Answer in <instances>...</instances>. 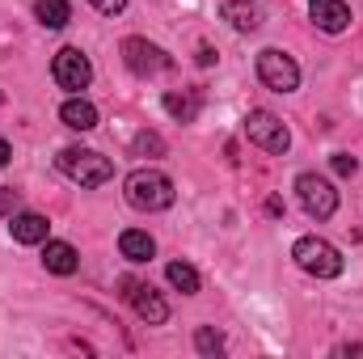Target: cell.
I'll use <instances>...</instances> for the list:
<instances>
[{"mask_svg":"<svg viewBox=\"0 0 363 359\" xmlns=\"http://www.w3.org/2000/svg\"><path fill=\"white\" fill-rule=\"evenodd\" d=\"M0 101H4V93H0Z\"/></svg>","mask_w":363,"mask_h":359,"instance_id":"26","label":"cell"},{"mask_svg":"<svg viewBox=\"0 0 363 359\" xmlns=\"http://www.w3.org/2000/svg\"><path fill=\"white\" fill-rule=\"evenodd\" d=\"M123 300L140 313V321H148V326H165L169 321V304L148 287V283H140V279H123Z\"/></svg>","mask_w":363,"mask_h":359,"instance_id":"8","label":"cell"},{"mask_svg":"<svg viewBox=\"0 0 363 359\" xmlns=\"http://www.w3.org/2000/svg\"><path fill=\"white\" fill-rule=\"evenodd\" d=\"M118 250H123V258H131V263H148V258L157 254V241H152L148 233H140V228H127V233L118 237Z\"/></svg>","mask_w":363,"mask_h":359,"instance_id":"15","label":"cell"},{"mask_svg":"<svg viewBox=\"0 0 363 359\" xmlns=\"http://www.w3.org/2000/svg\"><path fill=\"white\" fill-rule=\"evenodd\" d=\"M220 17H224L233 30H241V34H250V30L262 26V9L250 4V0H224V4H220Z\"/></svg>","mask_w":363,"mask_h":359,"instance_id":"12","label":"cell"},{"mask_svg":"<svg viewBox=\"0 0 363 359\" xmlns=\"http://www.w3.org/2000/svg\"><path fill=\"white\" fill-rule=\"evenodd\" d=\"M17 211H21V194H17V190H9V186H0V220H4V216L13 220Z\"/></svg>","mask_w":363,"mask_h":359,"instance_id":"21","label":"cell"},{"mask_svg":"<svg viewBox=\"0 0 363 359\" xmlns=\"http://www.w3.org/2000/svg\"><path fill=\"white\" fill-rule=\"evenodd\" d=\"M291 258H296V267L304 270V275H317V279L342 275V254L330 241H321V237H300L291 245Z\"/></svg>","mask_w":363,"mask_h":359,"instance_id":"3","label":"cell"},{"mask_svg":"<svg viewBox=\"0 0 363 359\" xmlns=\"http://www.w3.org/2000/svg\"><path fill=\"white\" fill-rule=\"evenodd\" d=\"M9 157H13V148H9V144H4V140H0V170H4V165H9Z\"/></svg>","mask_w":363,"mask_h":359,"instance_id":"25","label":"cell"},{"mask_svg":"<svg viewBox=\"0 0 363 359\" xmlns=\"http://www.w3.org/2000/svg\"><path fill=\"white\" fill-rule=\"evenodd\" d=\"M296 194H300V203H304V211L313 220H330L338 211V190L325 178H317V174H300L296 178Z\"/></svg>","mask_w":363,"mask_h":359,"instance_id":"7","label":"cell"},{"mask_svg":"<svg viewBox=\"0 0 363 359\" xmlns=\"http://www.w3.org/2000/svg\"><path fill=\"white\" fill-rule=\"evenodd\" d=\"M123 194H127V203L135 211H165L174 203V182L161 170H135L123 182Z\"/></svg>","mask_w":363,"mask_h":359,"instance_id":"1","label":"cell"},{"mask_svg":"<svg viewBox=\"0 0 363 359\" xmlns=\"http://www.w3.org/2000/svg\"><path fill=\"white\" fill-rule=\"evenodd\" d=\"M43 267L51 275H72L81 267V258H77V250L68 241H43Z\"/></svg>","mask_w":363,"mask_h":359,"instance_id":"13","label":"cell"},{"mask_svg":"<svg viewBox=\"0 0 363 359\" xmlns=\"http://www.w3.org/2000/svg\"><path fill=\"white\" fill-rule=\"evenodd\" d=\"M165 110H169L178 123H194V118H199V97H194V93H165Z\"/></svg>","mask_w":363,"mask_h":359,"instance_id":"17","label":"cell"},{"mask_svg":"<svg viewBox=\"0 0 363 359\" xmlns=\"http://www.w3.org/2000/svg\"><path fill=\"white\" fill-rule=\"evenodd\" d=\"M51 77H55V85H60V89L81 93V89H89V81H93V64L85 60V51H81V47H64V51H55Z\"/></svg>","mask_w":363,"mask_h":359,"instance_id":"5","label":"cell"},{"mask_svg":"<svg viewBox=\"0 0 363 359\" xmlns=\"http://www.w3.org/2000/svg\"><path fill=\"white\" fill-rule=\"evenodd\" d=\"M199 64H203V68H207V64H216V51H211V47H207V43H203V47H199Z\"/></svg>","mask_w":363,"mask_h":359,"instance_id":"24","label":"cell"},{"mask_svg":"<svg viewBox=\"0 0 363 359\" xmlns=\"http://www.w3.org/2000/svg\"><path fill=\"white\" fill-rule=\"evenodd\" d=\"M34 17H38L47 30H64V26L72 21V9H68V0H38V4H34Z\"/></svg>","mask_w":363,"mask_h":359,"instance_id":"16","label":"cell"},{"mask_svg":"<svg viewBox=\"0 0 363 359\" xmlns=\"http://www.w3.org/2000/svg\"><path fill=\"white\" fill-rule=\"evenodd\" d=\"M308 17H313V26L325 30V34H342V30L351 26L347 0H308Z\"/></svg>","mask_w":363,"mask_h":359,"instance_id":"10","label":"cell"},{"mask_svg":"<svg viewBox=\"0 0 363 359\" xmlns=\"http://www.w3.org/2000/svg\"><path fill=\"white\" fill-rule=\"evenodd\" d=\"M60 118H64V127H72V131H93V127H97V110H93V101H85V97H68V101L60 106Z\"/></svg>","mask_w":363,"mask_h":359,"instance_id":"14","label":"cell"},{"mask_svg":"<svg viewBox=\"0 0 363 359\" xmlns=\"http://www.w3.org/2000/svg\"><path fill=\"white\" fill-rule=\"evenodd\" d=\"M194 347H199L203 355H220V351H224V338H220L211 326H203V330L194 334Z\"/></svg>","mask_w":363,"mask_h":359,"instance_id":"20","label":"cell"},{"mask_svg":"<svg viewBox=\"0 0 363 359\" xmlns=\"http://www.w3.org/2000/svg\"><path fill=\"white\" fill-rule=\"evenodd\" d=\"M258 77H262V85L274 89V93H291L296 85H300V68H296V60L283 55L279 47L258 51Z\"/></svg>","mask_w":363,"mask_h":359,"instance_id":"6","label":"cell"},{"mask_svg":"<svg viewBox=\"0 0 363 359\" xmlns=\"http://www.w3.org/2000/svg\"><path fill=\"white\" fill-rule=\"evenodd\" d=\"M123 64L135 77H152V72H165L169 68V55L157 43H148V38H123Z\"/></svg>","mask_w":363,"mask_h":359,"instance_id":"9","label":"cell"},{"mask_svg":"<svg viewBox=\"0 0 363 359\" xmlns=\"http://www.w3.org/2000/svg\"><path fill=\"white\" fill-rule=\"evenodd\" d=\"M93 9H97V13H106V17H114V13H123V9H127V0H89Z\"/></svg>","mask_w":363,"mask_h":359,"instance_id":"23","label":"cell"},{"mask_svg":"<svg viewBox=\"0 0 363 359\" xmlns=\"http://www.w3.org/2000/svg\"><path fill=\"white\" fill-rule=\"evenodd\" d=\"M359 170V161L351 157V153H334V174H342V178H351Z\"/></svg>","mask_w":363,"mask_h":359,"instance_id":"22","label":"cell"},{"mask_svg":"<svg viewBox=\"0 0 363 359\" xmlns=\"http://www.w3.org/2000/svg\"><path fill=\"white\" fill-rule=\"evenodd\" d=\"M135 153H140V157H165V140H161L157 131H140V136H135Z\"/></svg>","mask_w":363,"mask_h":359,"instance_id":"19","label":"cell"},{"mask_svg":"<svg viewBox=\"0 0 363 359\" xmlns=\"http://www.w3.org/2000/svg\"><path fill=\"white\" fill-rule=\"evenodd\" d=\"M245 136H250V144H258V148L271 153V157H283V153L291 148V136H287L283 118L271 114V110H250V118H245Z\"/></svg>","mask_w":363,"mask_h":359,"instance_id":"4","label":"cell"},{"mask_svg":"<svg viewBox=\"0 0 363 359\" xmlns=\"http://www.w3.org/2000/svg\"><path fill=\"white\" fill-rule=\"evenodd\" d=\"M47 216H38V211H17L13 216V224H9V233H13V241H21V245H43L47 241Z\"/></svg>","mask_w":363,"mask_h":359,"instance_id":"11","label":"cell"},{"mask_svg":"<svg viewBox=\"0 0 363 359\" xmlns=\"http://www.w3.org/2000/svg\"><path fill=\"white\" fill-rule=\"evenodd\" d=\"M165 275H169V283L178 287L182 296H194V292H199V270L190 267V263H169Z\"/></svg>","mask_w":363,"mask_h":359,"instance_id":"18","label":"cell"},{"mask_svg":"<svg viewBox=\"0 0 363 359\" xmlns=\"http://www.w3.org/2000/svg\"><path fill=\"white\" fill-rule=\"evenodd\" d=\"M55 165H60L64 178H72L77 186H85V190H89V186H106V182L114 178L110 157H101V153H93V148H60Z\"/></svg>","mask_w":363,"mask_h":359,"instance_id":"2","label":"cell"}]
</instances>
